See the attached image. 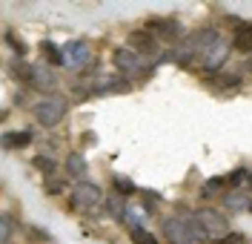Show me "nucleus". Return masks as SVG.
<instances>
[{"mask_svg":"<svg viewBox=\"0 0 252 244\" xmlns=\"http://www.w3.org/2000/svg\"><path fill=\"white\" fill-rule=\"evenodd\" d=\"M63 115H66V98L61 95H49L34 106V118L43 127H58L63 121Z\"/></svg>","mask_w":252,"mask_h":244,"instance_id":"f257e3e1","label":"nucleus"},{"mask_svg":"<svg viewBox=\"0 0 252 244\" xmlns=\"http://www.w3.org/2000/svg\"><path fill=\"white\" fill-rule=\"evenodd\" d=\"M100 198H103V193H100L97 184L80 181L78 187H75V193H72V207L80 210V212H89V210H94V207L100 204Z\"/></svg>","mask_w":252,"mask_h":244,"instance_id":"f03ea898","label":"nucleus"},{"mask_svg":"<svg viewBox=\"0 0 252 244\" xmlns=\"http://www.w3.org/2000/svg\"><path fill=\"white\" fill-rule=\"evenodd\" d=\"M163 236L172 244H195L192 233H189V224L184 221V215H169V218H163Z\"/></svg>","mask_w":252,"mask_h":244,"instance_id":"7ed1b4c3","label":"nucleus"},{"mask_svg":"<svg viewBox=\"0 0 252 244\" xmlns=\"http://www.w3.org/2000/svg\"><path fill=\"white\" fill-rule=\"evenodd\" d=\"M89 43L86 40H69L66 46H63V66H69V69H80V66L89 64Z\"/></svg>","mask_w":252,"mask_h":244,"instance_id":"20e7f679","label":"nucleus"},{"mask_svg":"<svg viewBox=\"0 0 252 244\" xmlns=\"http://www.w3.org/2000/svg\"><path fill=\"white\" fill-rule=\"evenodd\" d=\"M112 61H115V66H118L121 72H126V75H138V72H143V55H138L135 49H129V46L118 49Z\"/></svg>","mask_w":252,"mask_h":244,"instance_id":"39448f33","label":"nucleus"},{"mask_svg":"<svg viewBox=\"0 0 252 244\" xmlns=\"http://www.w3.org/2000/svg\"><path fill=\"white\" fill-rule=\"evenodd\" d=\"M229 49H232V43L220 37L218 43L204 55V69H206V72H218L220 66L226 64V58H229Z\"/></svg>","mask_w":252,"mask_h":244,"instance_id":"423d86ee","label":"nucleus"},{"mask_svg":"<svg viewBox=\"0 0 252 244\" xmlns=\"http://www.w3.org/2000/svg\"><path fill=\"white\" fill-rule=\"evenodd\" d=\"M198 218H201V224L209 230V236H226V215H220L218 210H198Z\"/></svg>","mask_w":252,"mask_h":244,"instance_id":"0eeeda50","label":"nucleus"},{"mask_svg":"<svg viewBox=\"0 0 252 244\" xmlns=\"http://www.w3.org/2000/svg\"><path fill=\"white\" fill-rule=\"evenodd\" d=\"M149 26L155 29L158 37H163V40H169V43H172V40H181V35H184L181 23H178V20H172V17H169V20H163V17H160V20H152Z\"/></svg>","mask_w":252,"mask_h":244,"instance_id":"6e6552de","label":"nucleus"},{"mask_svg":"<svg viewBox=\"0 0 252 244\" xmlns=\"http://www.w3.org/2000/svg\"><path fill=\"white\" fill-rule=\"evenodd\" d=\"M129 49H135L138 55H152V52H155V35L146 32V29L132 32L129 35Z\"/></svg>","mask_w":252,"mask_h":244,"instance_id":"1a4fd4ad","label":"nucleus"},{"mask_svg":"<svg viewBox=\"0 0 252 244\" xmlns=\"http://www.w3.org/2000/svg\"><path fill=\"white\" fill-rule=\"evenodd\" d=\"M250 193L247 190H232V193H223V207L226 210H232V212H238V210H250Z\"/></svg>","mask_w":252,"mask_h":244,"instance_id":"9d476101","label":"nucleus"},{"mask_svg":"<svg viewBox=\"0 0 252 244\" xmlns=\"http://www.w3.org/2000/svg\"><path fill=\"white\" fill-rule=\"evenodd\" d=\"M184 221L189 224V233H192V239H195V242H201V244H204L206 239H212V236H209V230H206L204 224H201L198 212H184Z\"/></svg>","mask_w":252,"mask_h":244,"instance_id":"9b49d317","label":"nucleus"},{"mask_svg":"<svg viewBox=\"0 0 252 244\" xmlns=\"http://www.w3.org/2000/svg\"><path fill=\"white\" fill-rule=\"evenodd\" d=\"M126 210H129V204L124 201V195L112 193L109 198H106V212H109L115 221H124V218H126Z\"/></svg>","mask_w":252,"mask_h":244,"instance_id":"f8f14e48","label":"nucleus"},{"mask_svg":"<svg viewBox=\"0 0 252 244\" xmlns=\"http://www.w3.org/2000/svg\"><path fill=\"white\" fill-rule=\"evenodd\" d=\"M32 81H34V86H40V89H55L58 86V78L49 69H43V66H32Z\"/></svg>","mask_w":252,"mask_h":244,"instance_id":"ddd939ff","label":"nucleus"},{"mask_svg":"<svg viewBox=\"0 0 252 244\" xmlns=\"http://www.w3.org/2000/svg\"><path fill=\"white\" fill-rule=\"evenodd\" d=\"M66 173H69L72 178H83V175H86V158H83L80 152L66 155Z\"/></svg>","mask_w":252,"mask_h":244,"instance_id":"4468645a","label":"nucleus"},{"mask_svg":"<svg viewBox=\"0 0 252 244\" xmlns=\"http://www.w3.org/2000/svg\"><path fill=\"white\" fill-rule=\"evenodd\" d=\"M32 144V132H3V146L6 149H17V146Z\"/></svg>","mask_w":252,"mask_h":244,"instance_id":"2eb2a0df","label":"nucleus"},{"mask_svg":"<svg viewBox=\"0 0 252 244\" xmlns=\"http://www.w3.org/2000/svg\"><path fill=\"white\" fill-rule=\"evenodd\" d=\"M232 49L244 52V55H250V52H252V26H244V29L235 35V40H232Z\"/></svg>","mask_w":252,"mask_h":244,"instance_id":"dca6fc26","label":"nucleus"},{"mask_svg":"<svg viewBox=\"0 0 252 244\" xmlns=\"http://www.w3.org/2000/svg\"><path fill=\"white\" fill-rule=\"evenodd\" d=\"M40 52L46 55L49 64H55V66H61V64H63V49H61V46H55L52 40H43V43H40Z\"/></svg>","mask_w":252,"mask_h":244,"instance_id":"f3484780","label":"nucleus"},{"mask_svg":"<svg viewBox=\"0 0 252 244\" xmlns=\"http://www.w3.org/2000/svg\"><path fill=\"white\" fill-rule=\"evenodd\" d=\"M112 187H115V190H112V193H118V195H132L135 193V184H132V181L126 178V175H112Z\"/></svg>","mask_w":252,"mask_h":244,"instance_id":"a211bd4d","label":"nucleus"},{"mask_svg":"<svg viewBox=\"0 0 252 244\" xmlns=\"http://www.w3.org/2000/svg\"><path fill=\"white\" fill-rule=\"evenodd\" d=\"M223 187H226V178H220V175H215V178H209L204 184V190H201V195H204V198H212V195H218L220 190H223Z\"/></svg>","mask_w":252,"mask_h":244,"instance_id":"6ab92c4d","label":"nucleus"},{"mask_svg":"<svg viewBox=\"0 0 252 244\" xmlns=\"http://www.w3.org/2000/svg\"><path fill=\"white\" fill-rule=\"evenodd\" d=\"M132 233V242L135 244H158V239L149 233V230H143V227H135V230H129Z\"/></svg>","mask_w":252,"mask_h":244,"instance_id":"aec40b11","label":"nucleus"},{"mask_svg":"<svg viewBox=\"0 0 252 244\" xmlns=\"http://www.w3.org/2000/svg\"><path fill=\"white\" fill-rule=\"evenodd\" d=\"M126 89H129V83L118 81V78H112V81H106L103 86H100V92H126Z\"/></svg>","mask_w":252,"mask_h":244,"instance_id":"412c9836","label":"nucleus"},{"mask_svg":"<svg viewBox=\"0 0 252 244\" xmlns=\"http://www.w3.org/2000/svg\"><path fill=\"white\" fill-rule=\"evenodd\" d=\"M34 167H37L43 175H52V173H55V161H52V158H43V155L34 158Z\"/></svg>","mask_w":252,"mask_h":244,"instance_id":"4be33fe9","label":"nucleus"},{"mask_svg":"<svg viewBox=\"0 0 252 244\" xmlns=\"http://www.w3.org/2000/svg\"><path fill=\"white\" fill-rule=\"evenodd\" d=\"M6 43H9V46L15 49L17 55H20V58H23V55H26V52H29V49H26V43H23V40H17L15 35L12 32H6Z\"/></svg>","mask_w":252,"mask_h":244,"instance_id":"5701e85b","label":"nucleus"},{"mask_svg":"<svg viewBox=\"0 0 252 244\" xmlns=\"http://www.w3.org/2000/svg\"><path fill=\"white\" fill-rule=\"evenodd\" d=\"M244 181H250V170H238V173L229 175V184H232V187H241Z\"/></svg>","mask_w":252,"mask_h":244,"instance_id":"b1692460","label":"nucleus"},{"mask_svg":"<svg viewBox=\"0 0 252 244\" xmlns=\"http://www.w3.org/2000/svg\"><path fill=\"white\" fill-rule=\"evenodd\" d=\"M223 244H247V239H244L241 233H226V242Z\"/></svg>","mask_w":252,"mask_h":244,"instance_id":"393cba45","label":"nucleus"},{"mask_svg":"<svg viewBox=\"0 0 252 244\" xmlns=\"http://www.w3.org/2000/svg\"><path fill=\"white\" fill-rule=\"evenodd\" d=\"M9 236H12V221H9V215H3V244L9 242Z\"/></svg>","mask_w":252,"mask_h":244,"instance_id":"a878e982","label":"nucleus"},{"mask_svg":"<svg viewBox=\"0 0 252 244\" xmlns=\"http://www.w3.org/2000/svg\"><path fill=\"white\" fill-rule=\"evenodd\" d=\"M46 187H49V193H52V195H58V193L63 190V184H61V181H55V178H49Z\"/></svg>","mask_w":252,"mask_h":244,"instance_id":"bb28decb","label":"nucleus"},{"mask_svg":"<svg viewBox=\"0 0 252 244\" xmlns=\"http://www.w3.org/2000/svg\"><path fill=\"white\" fill-rule=\"evenodd\" d=\"M247 187H250V190H252V173H250V181H247Z\"/></svg>","mask_w":252,"mask_h":244,"instance_id":"cd10ccee","label":"nucleus"},{"mask_svg":"<svg viewBox=\"0 0 252 244\" xmlns=\"http://www.w3.org/2000/svg\"><path fill=\"white\" fill-rule=\"evenodd\" d=\"M247 66H250V69H252V58H250V61H247Z\"/></svg>","mask_w":252,"mask_h":244,"instance_id":"c85d7f7f","label":"nucleus"},{"mask_svg":"<svg viewBox=\"0 0 252 244\" xmlns=\"http://www.w3.org/2000/svg\"><path fill=\"white\" fill-rule=\"evenodd\" d=\"M250 212H252V201H250Z\"/></svg>","mask_w":252,"mask_h":244,"instance_id":"c756f323","label":"nucleus"}]
</instances>
